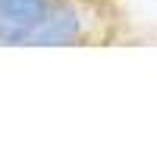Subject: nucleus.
I'll list each match as a JSON object with an SVG mask.
<instances>
[{"instance_id": "obj_1", "label": "nucleus", "mask_w": 157, "mask_h": 157, "mask_svg": "<svg viewBox=\"0 0 157 157\" xmlns=\"http://www.w3.org/2000/svg\"><path fill=\"white\" fill-rule=\"evenodd\" d=\"M85 32V19L72 3H54L50 0L44 16L38 19V25L29 32L25 44H72Z\"/></svg>"}, {"instance_id": "obj_2", "label": "nucleus", "mask_w": 157, "mask_h": 157, "mask_svg": "<svg viewBox=\"0 0 157 157\" xmlns=\"http://www.w3.org/2000/svg\"><path fill=\"white\" fill-rule=\"evenodd\" d=\"M50 0H0V44H25Z\"/></svg>"}]
</instances>
